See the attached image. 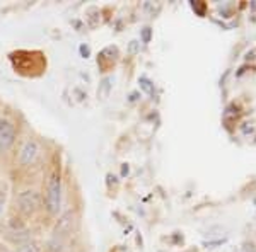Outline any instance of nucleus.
Masks as SVG:
<instances>
[{
    "instance_id": "f257e3e1",
    "label": "nucleus",
    "mask_w": 256,
    "mask_h": 252,
    "mask_svg": "<svg viewBox=\"0 0 256 252\" xmlns=\"http://www.w3.org/2000/svg\"><path fill=\"white\" fill-rule=\"evenodd\" d=\"M62 203H64V179H62L60 169H53L48 174L46 186L43 194V210L52 218H56L62 213Z\"/></svg>"
},
{
    "instance_id": "f03ea898",
    "label": "nucleus",
    "mask_w": 256,
    "mask_h": 252,
    "mask_svg": "<svg viewBox=\"0 0 256 252\" xmlns=\"http://www.w3.org/2000/svg\"><path fill=\"white\" fill-rule=\"evenodd\" d=\"M14 208L19 218L32 220L43 210V193L36 188H24L16 194Z\"/></svg>"
},
{
    "instance_id": "7ed1b4c3",
    "label": "nucleus",
    "mask_w": 256,
    "mask_h": 252,
    "mask_svg": "<svg viewBox=\"0 0 256 252\" xmlns=\"http://www.w3.org/2000/svg\"><path fill=\"white\" fill-rule=\"evenodd\" d=\"M2 237H4V241L7 244H10L12 247H19V246H22V244H26L34 239L32 237V230L26 225V222L19 217L10 218L6 227V230H4Z\"/></svg>"
},
{
    "instance_id": "20e7f679",
    "label": "nucleus",
    "mask_w": 256,
    "mask_h": 252,
    "mask_svg": "<svg viewBox=\"0 0 256 252\" xmlns=\"http://www.w3.org/2000/svg\"><path fill=\"white\" fill-rule=\"evenodd\" d=\"M41 157H43V147L38 140L30 136L19 148L18 165L20 169H32L41 162Z\"/></svg>"
},
{
    "instance_id": "39448f33",
    "label": "nucleus",
    "mask_w": 256,
    "mask_h": 252,
    "mask_svg": "<svg viewBox=\"0 0 256 252\" xmlns=\"http://www.w3.org/2000/svg\"><path fill=\"white\" fill-rule=\"evenodd\" d=\"M76 225H77V217H76V212H74V210L62 212L58 217H56L55 223H53L52 237L68 242V239L72 237L74 232H76Z\"/></svg>"
},
{
    "instance_id": "423d86ee",
    "label": "nucleus",
    "mask_w": 256,
    "mask_h": 252,
    "mask_svg": "<svg viewBox=\"0 0 256 252\" xmlns=\"http://www.w3.org/2000/svg\"><path fill=\"white\" fill-rule=\"evenodd\" d=\"M18 142V126L16 121L7 116L0 118V157L7 155Z\"/></svg>"
},
{
    "instance_id": "0eeeda50",
    "label": "nucleus",
    "mask_w": 256,
    "mask_h": 252,
    "mask_svg": "<svg viewBox=\"0 0 256 252\" xmlns=\"http://www.w3.org/2000/svg\"><path fill=\"white\" fill-rule=\"evenodd\" d=\"M14 252H43V242L38 241V239H32V241L16 247Z\"/></svg>"
},
{
    "instance_id": "6e6552de",
    "label": "nucleus",
    "mask_w": 256,
    "mask_h": 252,
    "mask_svg": "<svg viewBox=\"0 0 256 252\" xmlns=\"http://www.w3.org/2000/svg\"><path fill=\"white\" fill-rule=\"evenodd\" d=\"M7 201H9V193H7L6 188H0V222H2L4 213H6Z\"/></svg>"
},
{
    "instance_id": "1a4fd4ad",
    "label": "nucleus",
    "mask_w": 256,
    "mask_h": 252,
    "mask_svg": "<svg viewBox=\"0 0 256 252\" xmlns=\"http://www.w3.org/2000/svg\"><path fill=\"white\" fill-rule=\"evenodd\" d=\"M138 82H140V85H142V89L146 90V92H148V94H152V92H154V87H152V84H150V80H148V78L142 77Z\"/></svg>"
},
{
    "instance_id": "9d476101",
    "label": "nucleus",
    "mask_w": 256,
    "mask_h": 252,
    "mask_svg": "<svg viewBox=\"0 0 256 252\" xmlns=\"http://www.w3.org/2000/svg\"><path fill=\"white\" fill-rule=\"evenodd\" d=\"M138 46H140L138 41H132V43H130V53H132V55H135V53L138 51Z\"/></svg>"
},
{
    "instance_id": "9b49d317",
    "label": "nucleus",
    "mask_w": 256,
    "mask_h": 252,
    "mask_svg": "<svg viewBox=\"0 0 256 252\" xmlns=\"http://www.w3.org/2000/svg\"><path fill=\"white\" fill-rule=\"evenodd\" d=\"M144 43H148V39H150V27H144Z\"/></svg>"
}]
</instances>
